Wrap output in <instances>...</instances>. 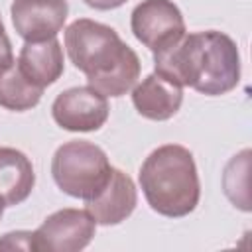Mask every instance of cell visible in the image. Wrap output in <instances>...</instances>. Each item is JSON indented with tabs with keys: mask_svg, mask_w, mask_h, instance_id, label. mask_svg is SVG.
Returning <instances> with one entry per match:
<instances>
[{
	"mask_svg": "<svg viewBox=\"0 0 252 252\" xmlns=\"http://www.w3.org/2000/svg\"><path fill=\"white\" fill-rule=\"evenodd\" d=\"M154 65L158 75L209 96L224 94L240 81L238 47L217 30L185 33L175 45L154 53Z\"/></svg>",
	"mask_w": 252,
	"mask_h": 252,
	"instance_id": "6da1fadb",
	"label": "cell"
},
{
	"mask_svg": "<svg viewBox=\"0 0 252 252\" xmlns=\"http://www.w3.org/2000/svg\"><path fill=\"white\" fill-rule=\"evenodd\" d=\"M71 63L87 75L89 87L104 96H122L140 77V59L118 33L89 18L75 20L65 30Z\"/></svg>",
	"mask_w": 252,
	"mask_h": 252,
	"instance_id": "7a4b0ae2",
	"label": "cell"
},
{
	"mask_svg": "<svg viewBox=\"0 0 252 252\" xmlns=\"http://www.w3.org/2000/svg\"><path fill=\"white\" fill-rule=\"evenodd\" d=\"M140 185L148 205L171 219L195 211L201 185L193 154L177 144H165L154 150L140 167Z\"/></svg>",
	"mask_w": 252,
	"mask_h": 252,
	"instance_id": "3957f363",
	"label": "cell"
},
{
	"mask_svg": "<svg viewBox=\"0 0 252 252\" xmlns=\"http://www.w3.org/2000/svg\"><path fill=\"white\" fill-rule=\"evenodd\" d=\"M112 165L106 154L87 142L73 140L57 148L51 159V173L57 187L75 199H93L108 181Z\"/></svg>",
	"mask_w": 252,
	"mask_h": 252,
	"instance_id": "277c9868",
	"label": "cell"
},
{
	"mask_svg": "<svg viewBox=\"0 0 252 252\" xmlns=\"http://www.w3.org/2000/svg\"><path fill=\"white\" fill-rule=\"evenodd\" d=\"M130 26L136 39L150 47L154 53L175 45L185 35L181 10L171 0L140 2L132 12Z\"/></svg>",
	"mask_w": 252,
	"mask_h": 252,
	"instance_id": "5b68a950",
	"label": "cell"
},
{
	"mask_svg": "<svg viewBox=\"0 0 252 252\" xmlns=\"http://www.w3.org/2000/svg\"><path fill=\"white\" fill-rule=\"evenodd\" d=\"M94 219L87 211L61 209L49 215L37 230L32 232V248L43 252H77L91 244L94 236Z\"/></svg>",
	"mask_w": 252,
	"mask_h": 252,
	"instance_id": "8992f818",
	"label": "cell"
},
{
	"mask_svg": "<svg viewBox=\"0 0 252 252\" xmlns=\"http://www.w3.org/2000/svg\"><path fill=\"white\" fill-rule=\"evenodd\" d=\"M106 96L91 87H73L57 94L51 104L53 120L69 132L98 130L108 118Z\"/></svg>",
	"mask_w": 252,
	"mask_h": 252,
	"instance_id": "52a82bcc",
	"label": "cell"
},
{
	"mask_svg": "<svg viewBox=\"0 0 252 252\" xmlns=\"http://www.w3.org/2000/svg\"><path fill=\"white\" fill-rule=\"evenodd\" d=\"M12 24L26 41H43L59 33L67 20V0H14Z\"/></svg>",
	"mask_w": 252,
	"mask_h": 252,
	"instance_id": "ba28073f",
	"label": "cell"
},
{
	"mask_svg": "<svg viewBox=\"0 0 252 252\" xmlns=\"http://www.w3.org/2000/svg\"><path fill=\"white\" fill-rule=\"evenodd\" d=\"M136 201L138 195L132 179L124 171L112 167L104 187L87 201V213L94 219L96 224H118L132 215Z\"/></svg>",
	"mask_w": 252,
	"mask_h": 252,
	"instance_id": "9c48e42d",
	"label": "cell"
},
{
	"mask_svg": "<svg viewBox=\"0 0 252 252\" xmlns=\"http://www.w3.org/2000/svg\"><path fill=\"white\" fill-rule=\"evenodd\" d=\"M132 102L138 114L148 120L161 122L177 114L183 102V91L177 83L152 73L132 91Z\"/></svg>",
	"mask_w": 252,
	"mask_h": 252,
	"instance_id": "30bf717a",
	"label": "cell"
},
{
	"mask_svg": "<svg viewBox=\"0 0 252 252\" xmlns=\"http://www.w3.org/2000/svg\"><path fill=\"white\" fill-rule=\"evenodd\" d=\"M16 65L32 83L45 89L63 73V49L55 37L43 41H26Z\"/></svg>",
	"mask_w": 252,
	"mask_h": 252,
	"instance_id": "8fae6325",
	"label": "cell"
},
{
	"mask_svg": "<svg viewBox=\"0 0 252 252\" xmlns=\"http://www.w3.org/2000/svg\"><path fill=\"white\" fill-rule=\"evenodd\" d=\"M35 173L26 154L14 148H0V199L4 205H20L33 189Z\"/></svg>",
	"mask_w": 252,
	"mask_h": 252,
	"instance_id": "7c38bea8",
	"label": "cell"
},
{
	"mask_svg": "<svg viewBox=\"0 0 252 252\" xmlns=\"http://www.w3.org/2000/svg\"><path fill=\"white\" fill-rule=\"evenodd\" d=\"M41 93H43V89L37 87L35 83H32L20 71L16 61L10 69H6L0 75V106H4L8 110L24 112V110L33 108L39 102Z\"/></svg>",
	"mask_w": 252,
	"mask_h": 252,
	"instance_id": "4fadbf2b",
	"label": "cell"
},
{
	"mask_svg": "<svg viewBox=\"0 0 252 252\" xmlns=\"http://www.w3.org/2000/svg\"><path fill=\"white\" fill-rule=\"evenodd\" d=\"M250 150L240 152L238 156H234L222 175V185H224V193L226 197L234 203V207H240L242 211H250L248 205V159Z\"/></svg>",
	"mask_w": 252,
	"mask_h": 252,
	"instance_id": "5bb4252c",
	"label": "cell"
},
{
	"mask_svg": "<svg viewBox=\"0 0 252 252\" xmlns=\"http://www.w3.org/2000/svg\"><path fill=\"white\" fill-rule=\"evenodd\" d=\"M12 65H14V53H12V45H10V39L4 32V24L0 18V75Z\"/></svg>",
	"mask_w": 252,
	"mask_h": 252,
	"instance_id": "9a60e30c",
	"label": "cell"
},
{
	"mask_svg": "<svg viewBox=\"0 0 252 252\" xmlns=\"http://www.w3.org/2000/svg\"><path fill=\"white\" fill-rule=\"evenodd\" d=\"M0 248H22V250H33L32 248V232H10L0 240Z\"/></svg>",
	"mask_w": 252,
	"mask_h": 252,
	"instance_id": "2e32d148",
	"label": "cell"
},
{
	"mask_svg": "<svg viewBox=\"0 0 252 252\" xmlns=\"http://www.w3.org/2000/svg\"><path fill=\"white\" fill-rule=\"evenodd\" d=\"M124 2L126 0H85V4L94 8V10H112V8L122 6Z\"/></svg>",
	"mask_w": 252,
	"mask_h": 252,
	"instance_id": "e0dca14e",
	"label": "cell"
},
{
	"mask_svg": "<svg viewBox=\"0 0 252 252\" xmlns=\"http://www.w3.org/2000/svg\"><path fill=\"white\" fill-rule=\"evenodd\" d=\"M4 207H6V205H4V201L0 199V219H2V213H4Z\"/></svg>",
	"mask_w": 252,
	"mask_h": 252,
	"instance_id": "ac0fdd59",
	"label": "cell"
}]
</instances>
